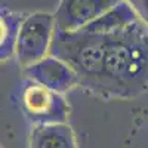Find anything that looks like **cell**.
Listing matches in <instances>:
<instances>
[{
	"mask_svg": "<svg viewBox=\"0 0 148 148\" xmlns=\"http://www.w3.org/2000/svg\"><path fill=\"white\" fill-rule=\"evenodd\" d=\"M147 22L138 19L126 28L107 34L102 71L96 93L105 98H133L147 90Z\"/></svg>",
	"mask_w": 148,
	"mask_h": 148,
	"instance_id": "cell-1",
	"label": "cell"
},
{
	"mask_svg": "<svg viewBox=\"0 0 148 148\" xmlns=\"http://www.w3.org/2000/svg\"><path fill=\"white\" fill-rule=\"evenodd\" d=\"M107 34H96L84 30H55L49 53L62 59L73 70L77 84L96 93L105 52Z\"/></svg>",
	"mask_w": 148,
	"mask_h": 148,
	"instance_id": "cell-2",
	"label": "cell"
},
{
	"mask_svg": "<svg viewBox=\"0 0 148 148\" xmlns=\"http://www.w3.org/2000/svg\"><path fill=\"white\" fill-rule=\"evenodd\" d=\"M53 33V15L47 12H34L22 16L15 36L14 56L22 67L37 62L49 55Z\"/></svg>",
	"mask_w": 148,
	"mask_h": 148,
	"instance_id": "cell-3",
	"label": "cell"
},
{
	"mask_svg": "<svg viewBox=\"0 0 148 148\" xmlns=\"http://www.w3.org/2000/svg\"><path fill=\"white\" fill-rule=\"evenodd\" d=\"M21 110L33 125L67 123L70 107L62 93L51 90L33 80L25 82L19 93Z\"/></svg>",
	"mask_w": 148,
	"mask_h": 148,
	"instance_id": "cell-4",
	"label": "cell"
},
{
	"mask_svg": "<svg viewBox=\"0 0 148 148\" xmlns=\"http://www.w3.org/2000/svg\"><path fill=\"white\" fill-rule=\"evenodd\" d=\"M24 74L28 80H33L58 93H65L77 86V79L73 70L62 59L51 53L31 65L24 67Z\"/></svg>",
	"mask_w": 148,
	"mask_h": 148,
	"instance_id": "cell-5",
	"label": "cell"
},
{
	"mask_svg": "<svg viewBox=\"0 0 148 148\" xmlns=\"http://www.w3.org/2000/svg\"><path fill=\"white\" fill-rule=\"evenodd\" d=\"M108 0H61L53 14L55 30L76 31L88 25L98 15L110 8Z\"/></svg>",
	"mask_w": 148,
	"mask_h": 148,
	"instance_id": "cell-6",
	"label": "cell"
},
{
	"mask_svg": "<svg viewBox=\"0 0 148 148\" xmlns=\"http://www.w3.org/2000/svg\"><path fill=\"white\" fill-rule=\"evenodd\" d=\"M28 148H77L74 130L67 123L33 125Z\"/></svg>",
	"mask_w": 148,
	"mask_h": 148,
	"instance_id": "cell-7",
	"label": "cell"
},
{
	"mask_svg": "<svg viewBox=\"0 0 148 148\" xmlns=\"http://www.w3.org/2000/svg\"><path fill=\"white\" fill-rule=\"evenodd\" d=\"M141 19L138 14L135 12L126 2L119 0L107 8L101 15H98L93 21H90L88 25H84L82 30L96 33V34H111L119 30L126 28L132 22Z\"/></svg>",
	"mask_w": 148,
	"mask_h": 148,
	"instance_id": "cell-8",
	"label": "cell"
},
{
	"mask_svg": "<svg viewBox=\"0 0 148 148\" xmlns=\"http://www.w3.org/2000/svg\"><path fill=\"white\" fill-rule=\"evenodd\" d=\"M22 15L8 9H0V64L14 56L15 36Z\"/></svg>",
	"mask_w": 148,
	"mask_h": 148,
	"instance_id": "cell-9",
	"label": "cell"
},
{
	"mask_svg": "<svg viewBox=\"0 0 148 148\" xmlns=\"http://www.w3.org/2000/svg\"><path fill=\"white\" fill-rule=\"evenodd\" d=\"M126 2L135 12L138 14V16L147 22V18H148V8H147V0H123Z\"/></svg>",
	"mask_w": 148,
	"mask_h": 148,
	"instance_id": "cell-10",
	"label": "cell"
},
{
	"mask_svg": "<svg viewBox=\"0 0 148 148\" xmlns=\"http://www.w3.org/2000/svg\"><path fill=\"white\" fill-rule=\"evenodd\" d=\"M108 2H111V3H116V2H119V0H108Z\"/></svg>",
	"mask_w": 148,
	"mask_h": 148,
	"instance_id": "cell-11",
	"label": "cell"
},
{
	"mask_svg": "<svg viewBox=\"0 0 148 148\" xmlns=\"http://www.w3.org/2000/svg\"><path fill=\"white\" fill-rule=\"evenodd\" d=\"M0 148H2V147H0Z\"/></svg>",
	"mask_w": 148,
	"mask_h": 148,
	"instance_id": "cell-12",
	"label": "cell"
}]
</instances>
